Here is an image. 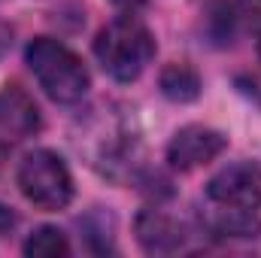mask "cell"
Wrapping results in <instances>:
<instances>
[{
    "instance_id": "9",
    "label": "cell",
    "mask_w": 261,
    "mask_h": 258,
    "mask_svg": "<svg viewBox=\"0 0 261 258\" xmlns=\"http://www.w3.org/2000/svg\"><path fill=\"white\" fill-rule=\"evenodd\" d=\"M206 225L213 234H225V237H252L261 231L252 210H234V207H216L213 216L206 219Z\"/></svg>"
},
{
    "instance_id": "5",
    "label": "cell",
    "mask_w": 261,
    "mask_h": 258,
    "mask_svg": "<svg viewBox=\"0 0 261 258\" xmlns=\"http://www.w3.org/2000/svg\"><path fill=\"white\" fill-rule=\"evenodd\" d=\"M228 149V137L222 131H213L206 125H186L173 134L167 146V161L173 170H197L210 161H216Z\"/></svg>"
},
{
    "instance_id": "6",
    "label": "cell",
    "mask_w": 261,
    "mask_h": 258,
    "mask_svg": "<svg viewBox=\"0 0 261 258\" xmlns=\"http://www.w3.org/2000/svg\"><path fill=\"white\" fill-rule=\"evenodd\" d=\"M137 240L146 252L152 255H170L176 249H182L186 243V231L182 225L167 216L164 210H143L137 216Z\"/></svg>"
},
{
    "instance_id": "12",
    "label": "cell",
    "mask_w": 261,
    "mask_h": 258,
    "mask_svg": "<svg viewBox=\"0 0 261 258\" xmlns=\"http://www.w3.org/2000/svg\"><path fill=\"white\" fill-rule=\"evenodd\" d=\"M119 9H128V12H134V9H140L143 3H149V0H113Z\"/></svg>"
},
{
    "instance_id": "10",
    "label": "cell",
    "mask_w": 261,
    "mask_h": 258,
    "mask_svg": "<svg viewBox=\"0 0 261 258\" xmlns=\"http://www.w3.org/2000/svg\"><path fill=\"white\" fill-rule=\"evenodd\" d=\"M24 255L34 258H58V255H70V240L61 228H52V225H43L37 228L28 243H24Z\"/></svg>"
},
{
    "instance_id": "7",
    "label": "cell",
    "mask_w": 261,
    "mask_h": 258,
    "mask_svg": "<svg viewBox=\"0 0 261 258\" xmlns=\"http://www.w3.org/2000/svg\"><path fill=\"white\" fill-rule=\"evenodd\" d=\"M0 128L15 140H24L40 131V110L21 85L0 88Z\"/></svg>"
},
{
    "instance_id": "8",
    "label": "cell",
    "mask_w": 261,
    "mask_h": 258,
    "mask_svg": "<svg viewBox=\"0 0 261 258\" xmlns=\"http://www.w3.org/2000/svg\"><path fill=\"white\" fill-rule=\"evenodd\" d=\"M158 82H161V94L173 104H192L200 94V76L189 64H167Z\"/></svg>"
},
{
    "instance_id": "13",
    "label": "cell",
    "mask_w": 261,
    "mask_h": 258,
    "mask_svg": "<svg viewBox=\"0 0 261 258\" xmlns=\"http://www.w3.org/2000/svg\"><path fill=\"white\" fill-rule=\"evenodd\" d=\"M0 164H3V149H0Z\"/></svg>"
},
{
    "instance_id": "14",
    "label": "cell",
    "mask_w": 261,
    "mask_h": 258,
    "mask_svg": "<svg viewBox=\"0 0 261 258\" xmlns=\"http://www.w3.org/2000/svg\"><path fill=\"white\" fill-rule=\"evenodd\" d=\"M258 55H261V40H258Z\"/></svg>"
},
{
    "instance_id": "2",
    "label": "cell",
    "mask_w": 261,
    "mask_h": 258,
    "mask_svg": "<svg viewBox=\"0 0 261 258\" xmlns=\"http://www.w3.org/2000/svg\"><path fill=\"white\" fill-rule=\"evenodd\" d=\"M24 61L37 76L40 88L55 104H76L88 91V70L79 61L76 52H70L64 43L52 37H37L24 49Z\"/></svg>"
},
{
    "instance_id": "4",
    "label": "cell",
    "mask_w": 261,
    "mask_h": 258,
    "mask_svg": "<svg viewBox=\"0 0 261 258\" xmlns=\"http://www.w3.org/2000/svg\"><path fill=\"white\" fill-rule=\"evenodd\" d=\"M206 197L216 207H234V210H258L261 207V167L252 161H234L222 167L210 183Z\"/></svg>"
},
{
    "instance_id": "1",
    "label": "cell",
    "mask_w": 261,
    "mask_h": 258,
    "mask_svg": "<svg viewBox=\"0 0 261 258\" xmlns=\"http://www.w3.org/2000/svg\"><path fill=\"white\" fill-rule=\"evenodd\" d=\"M94 55L116 82H134L155 58V37L137 15H119L97 34Z\"/></svg>"
},
{
    "instance_id": "11",
    "label": "cell",
    "mask_w": 261,
    "mask_h": 258,
    "mask_svg": "<svg viewBox=\"0 0 261 258\" xmlns=\"http://www.w3.org/2000/svg\"><path fill=\"white\" fill-rule=\"evenodd\" d=\"M12 225H15V216H12L6 207H0V234H6Z\"/></svg>"
},
{
    "instance_id": "3",
    "label": "cell",
    "mask_w": 261,
    "mask_h": 258,
    "mask_svg": "<svg viewBox=\"0 0 261 258\" xmlns=\"http://www.w3.org/2000/svg\"><path fill=\"white\" fill-rule=\"evenodd\" d=\"M18 189L34 207L55 213L73 200V176L61 155L37 149L18 164Z\"/></svg>"
}]
</instances>
